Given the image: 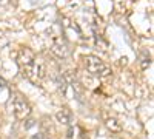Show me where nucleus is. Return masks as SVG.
<instances>
[{
	"label": "nucleus",
	"instance_id": "f257e3e1",
	"mask_svg": "<svg viewBox=\"0 0 154 139\" xmlns=\"http://www.w3.org/2000/svg\"><path fill=\"white\" fill-rule=\"evenodd\" d=\"M17 62L23 76H26L34 84H42L43 77L46 76L45 64L42 62V59H38L29 48H22Z\"/></svg>",
	"mask_w": 154,
	"mask_h": 139
},
{
	"label": "nucleus",
	"instance_id": "f03ea898",
	"mask_svg": "<svg viewBox=\"0 0 154 139\" xmlns=\"http://www.w3.org/2000/svg\"><path fill=\"white\" fill-rule=\"evenodd\" d=\"M85 68L96 77H108L111 74V68L105 64L103 60H100L96 56H85L83 57Z\"/></svg>",
	"mask_w": 154,
	"mask_h": 139
},
{
	"label": "nucleus",
	"instance_id": "7ed1b4c3",
	"mask_svg": "<svg viewBox=\"0 0 154 139\" xmlns=\"http://www.w3.org/2000/svg\"><path fill=\"white\" fill-rule=\"evenodd\" d=\"M11 111L14 113V116L17 119H26L31 115V107L26 100L23 99V96H20L19 93H14L11 96Z\"/></svg>",
	"mask_w": 154,
	"mask_h": 139
},
{
	"label": "nucleus",
	"instance_id": "20e7f679",
	"mask_svg": "<svg viewBox=\"0 0 154 139\" xmlns=\"http://www.w3.org/2000/svg\"><path fill=\"white\" fill-rule=\"evenodd\" d=\"M51 51L59 57H68L71 53L69 43L66 42V39L63 36H54L53 40H51Z\"/></svg>",
	"mask_w": 154,
	"mask_h": 139
},
{
	"label": "nucleus",
	"instance_id": "39448f33",
	"mask_svg": "<svg viewBox=\"0 0 154 139\" xmlns=\"http://www.w3.org/2000/svg\"><path fill=\"white\" fill-rule=\"evenodd\" d=\"M57 121L62 122V124H65V125H69L72 122V113L68 110V108H62L57 111V115H56Z\"/></svg>",
	"mask_w": 154,
	"mask_h": 139
},
{
	"label": "nucleus",
	"instance_id": "423d86ee",
	"mask_svg": "<svg viewBox=\"0 0 154 139\" xmlns=\"http://www.w3.org/2000/svg\"><path fill=\"white\" fill-rule=\"evenodd\" d=\"M105 124H106V127H108L111 131H120V130H122V124L116 119V118H106V119H105Z\"/></svg>",
	"mask_w": 154,
	"mask_h": 139
},
{
	"label": "nucleus",
	"instance_id": "0eeeda50",
	"mask_svg": "<svg viewBox=\"0 0 154 139\" xmlns=\"http://www.w3.org/2000/svg\"><path fill=\"white\" fill-rule=\"evenodd\" d=\"M149 65H151V57L148 54H143L142 56V70H146Z\"/></svg>",
	"mask_w": 154,
	"mask_h": 139
},
{
	"label": "nucleus",
	"instance_id": "6e6552de",
	"mask_svg": "<svg viewBox=\"0 0 154 139\" xmlns=\"http://www.w3.org/2000/svg\"><path fill=\"white\" fill-rule=\"evenodd\" d=\"M5 85H6V82H5L2 77H0V88H2V87H5Z\"/></svg>",
	"mask_w": 154,
	"mask_h": 139
},
{
	"label": "nucleus",
	"instance_id": "1a4fd4ad",
	"mask_svg": "<svg viewBox=\"0 0 154 139\" xmlns=\"http://www.w3.org/2000/svg\"><path fill=\"white\" fill-rule=\"evenodd\" d=\"M0 2H2V0H0Z\"/></svg>",
	"mask_w": 154,
	"mask_h": 139
}]
</instances>
